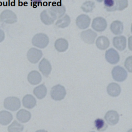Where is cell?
Instances as JSON below:
<instances>
[{
  "label": "cell",
  "mask_w": 132,
  "mask_h": 132,
  "mask_svg": "<svg viewBox=\"0 0 132 132\" xmlns=\"http://www.w3.org/2000/svg\"><path fill=\"white\" fill-rule=\"evenodd\" d=\"M32 44L33 45L43 48L47 46L49 43V38L48 36L43 33H39L36 34L32 38Z\"/></svg>",
  "instance_id": "1"
},
{
  "label": "cell",
  "mask_w": 132,
  "mask_h": 132,
  "mask_svg": "<svg viewBox=\"0 0 132 132\" xmlns=\"http://www.w3.org/2000/svg\"><path fill=\"white\" fill-rule=\"evenodd\" d=\"M4 106L7 110L16 111L21 107V101L15 96H9L4 100Z\"/></svg>",
  "instance_id": "2"
},
{
  "label": "cell",
  "mask_w": 132,
  "mask_h": 132,
  "mask_svg": "<svg viewBox=\"0 0 132 132\" xmlns=\"http://www.w3.org/2000/svg\"><path fill=\"white\" fill-rule=\"evenodd\" d=\"M66 95L65 88L61 85H57L53 86L51 90V96L55 101L63 100Z\"/></svg>",
  "instance_id": "3"
},
{
  "label": "cell",
  "mask_w": 132,
  "mask_h": 132,
  "mask_svg": "<svg viewBox=\"0 0 132 132\" xmlns=\"http://www.w3.org/2000/svg\"><path fill=\"white\" fill-rule=\"evenodd\" d=\"M18 18L15 13L12 10L6 9L0 14V21L6 24H13L17 22Z\"/></svg>",
  "instance_id": "4"
},
{
  "label": "cell",
  "mask_w": 132,
  "mask_h": 132,
  "mask_svg": "<svg viewBox=\"0 0 132 132\" xmlns=\"http://www.w3.org/2000/svg\"><path fill=\"white\" fill-rule=\"evenodd\" d=\"M111 74L113 79L118 82L124 81L127 77L126 71L123 67L119 65L116 66L113 68Z\"/></svg>",
  "instance_id": "5"
},
{
  "label": "cell",
  "mask_w": 132,
  "mask_h": 132,
  "mask_svg": "<svg viewBox=\"0 0 132 132\" xmlns=\"http://www.w3.org/2000/svg\"><path fill=\"white\" fill-rule=\"evenodd\" d=\"M40 19L44 24L50 25L52 24L57 18L51 10L48 8L41 12Z\"/></svg>",
  "instance_id": "6"
},
{
  "label": "cell",
  "mask_w": 132,
  "mask_h": 132,
  "mask_svg": "<svg viewBox=\"0 0 132 132\" xmlns=\"http://www.w3.org/2000/svg\"><path fill=\"white\" fill-rule=\"evenodd\" d=\"M42 55L43 54L41 50L32 47L28 51L27 58L31 63H36L41 58Z\"/></svg>",
  "instance_id": "7"
},
{
  "label": "cell",
  "mask_w": 132,
  "mask_h": 132,
  "mask_svg": "<svg viewBox=\"0 0 132 132\" xmlns=\"http://www.w3.org/2000/svg\"><path fill=\"white\" fill-rule=\"evenodd\" d=\"M107 22L102 17H96L94 18L92 23V28L98 32H102L105 30L107 27Z\"/></svg>",
  "instance_id": "8"
},
{
  "label": "cell",
  "mask_w": 132,
  "mask_h": 132,
  "mask_svg": "<svg viewBox=\"0 0 132 132\" xmlns=\"http://www.w3.org/2000/svg\"><path fill=\"white\" fill-rule=\"evenodd\" d=\"M105 58L108 62L112 64H114L119 61L120 56L116 50L110 48L106 51Z\"/></svg>",
  "instance_id": "9"
},
{
  "label": "cell",
  "mask_w": 132,
  "mask_h": 132,
  "mask_svg": "<svg viewBox=\"0 0 132 132\" xmlns=\"http://www.w3.org/2000/svg\"><path fill=\"white\" fill-rule=\"evenodd\" d=\"M97 34L92 30L89 29L82 31L80 34L81 40L87 44H92L94 42Z\"/></svg>",
  "instance_id": "10"
},
{
  "label": "cell",
  "mask_w": 132,
  "mask_h": 132,
  "mask_svg": "<svg viewBox=\"0 0 132 132\" xmlns=\"http://www.w3.org/2000/svg\"><path fill=\"white\" fill-rule=\"evenodd\" d=\"M91 19L90 17L85 14L78 15L76 20L77 26L80 29H84L88 28L90 24Z\"/></svg>",
  "instance_id": "11"
},
{
  "label": "cell",
  "mask_w": 132,
  "mask_h": 132,
  "mask_svg": "<svg viewBox=\"0 0 132 132\" xmlns=\"http://www.w3.org/2000/svg\"><path fill=\"white\" fill-rule=\"evenodd\" d=\"M104 119L109 125H114L119 121V115L116 111L110 110L106 113Z\"/></svg>",
  "instance_id": "12"
},
{
  "label": "cell",
  "mask_w": 132,
  "mask_h": 132,
  "mask_svg": "<svg viewBox=\"0 0 132 132\" xmlns=\"http://www.w3.org/2000/svg\"><path fill=\"white\" fill-rule=\"evenodd\" d=\"M49 9L55 14L57 19L62 17L66 11L65 6L60 3L52 5Z\"/></svg>",
  "instance_id": "13"
},
{
  "label": "cell",
  "mask_w": 132,
  "mask_h": 132,
  "mask_svg": "<svg viewBox=\"0 0 132 132\" xmlns=\"http://www.w3.org/2000/svg\"><path fill=\"white\" fill-rule=\"evenodd\" d=\"M39 69L44 76L48 77L52 71V65L47 59L43 58L39 64Z\"/></svg>",
  "instance_id": "14"
},
{
  "label": "cell",
  "mask_w": 132,
  "mask_h": 132,
  "mask_svg": "<svg viewBox=\"0 0 132 132\" xmlns=\"http://www.w3.org/2000/svg\"><path fill=\"white\" fill-rule=\"evenodd\" d=\"M113 45L119 51H123L126 46V39L124 36H117L113 39Z\"/></svg>",
  "instance_id": "15"
},
{
  "label": "cell",
  "mask_w": 132,
  "mask_h": 132,
  "mask_svg": "<svg viewBox=\"0 0 132 132\" xmlns=\"http://www.w3.org/2000/svg\"><path fill=\"white\" fill-rule=\"evenodd\" d=\"M121 89L120 85L116 82L110 83L107 87V93L111 96L117 97L121 93Z\"/></svg>",
  "instance_id": "16"
},
{
  "label": "cell",
  "mask_w": 132,
  "mask_h": 132,
  "mask_svg": "<svg viewBox=\"0 0 132 132\" xmlns=\"http://www.w3.org/2000/svg\"><path fill=\"white\" fill-rule=\"evenodd\" d=\"M27 80L30 84L36 85L41 81L42 77L40 73L37 71H32L28 74Z\"/></svg>",
  "instance_id": "17"
},
{
  "label": "cell",
  "mask_w": 132,
  "mask_h": 132,
  "mask_svg": "<svg viewBox=\"0 0 132 132\" xmlns=\"http://www.w3.org/2000/svg\"><path fill=\"white\" fill-rule=\"evenodd\" d=\"M16 118L17 120L21 123H26L30 119L31 113L28 110L22 109L16 113Z\"/></svg>",
  "instance_id": "18"
},
{
  "label": "cell",
  "mask_w": 132,
  "mask_h": 132,
  "mask_svg": "<svg viewBox=\"0 0 132 132\" xmlns=\"http://www.w3.org/2000/svg\"><path fill=\"white\" fill-rule=\"evenodd\" d=\"M23 106L27 109H31L36 105V100L34 96L31 94L25 95L22 99Z\"/></svg>",
  "instance_id": "19"
},
{
  "label": "cell",
  "mask_w": 132,
  "mask_h": 132,
  "mask_svg": "<svg viewBox=\"0 0 132 132\" xmlns=\"http://www.w3.org/2000/svg\"><path fill=\"white\" fill-rule=\"evenodd\" d=\"M13 120L12 114L6 110L0 111V124L5 126L10 123Z\"/></svg>",
  "instance_id": "20"
},
{
  "label": "cell",
  "mask_w": 132,
  "mask_h": 132,
  "mask_svg": "<svg viewBox=\"0 0 132 132\" xmlns=\"http://www.w3.org/2000/svg\"><path fill=\"white\" fill-rule=\"evenodd\" d=\"M110 29L113 34L118 35L123 32L124 26L122 22L119 20H116L111 23L110 26Z\"/></svg>",
  "instance_id": "21"
},
{
  "label": "cell",
  "mask_w": 132,
  "mask_h": 132,
  "mask_svg": "<svg viewBox=\"0 0 132 132\" xmlns=\"http://www.w3.org/2000/svg\"><path fill=\"white\" fill-rule=\"evenodd\" d=\"M95 43L97 47L99 50H105L109 47L110 42L107 37L102 36L97 38Z\"/></svg>",
  "instance_id": "22"
},
{
  "label": "cell",
  "mask_w": 132,
  "mask_h": 132,
  "mask_svg": "<svg viewBox=\"0 0 132 132\" xmlns=\"http://www.w3.org/2000/svg\"><path fill=\"white\" fill-rule=\"evenodd\" d=\"M54 45L57 51L63 52L68 49L69 43L66 39L64 38H59L56 40Z\"/></svg>",
  "instance_id": "23"
},
{
  "label": "cell",
  "mask_w": 132,
  "mask_h": 132,
  "mask_svg": "<svg viewBox=\"0 0 132 132\" xmlns=\"http://www.w3.org/2000/svg\"><path fill=\"white\" fill-rule=\"evenodd\" d=\"M33 93L38 99H42L45 97L47 94L46 87L44 84L40 85L34 88Z\"/></svg>",
  "instance_id": "24"
},
{
  "label": "cell",
  "mask_w": 132,
  "mask_h": 132,
  "mask_svg": "<svg viewBox=\"0 0 132 132\" xmlns=\"http://www.w3.org/2000/svg\"><path fill=\"white\" fill-rule=\"evenodd\" d=\"M71 22V19L70 16L68 14H65L64 16L59 18V19L56 22V26L59 28H63L69 26Z\"/></svg>",
  "instance_id": "25"
},
{
  "label": "cell",
  "mask_w": 132,
  "mask_h": 132,
  "mask_svg": "<svg viewBox=\"0 0 132 132\" xmlns=\"http://www.w3.org/2000/svg\"><path fill=\"white\" fill-rule=\"evenodd\" d=\"M112 11L123 10L128 6V0H113Z\"/></svg>",
  "instance_id": "26"
},
{
  "label": "cell",
  "mask_w": 132,
  "mask_h": 132,
  "mask_svg": "<svg viewBox=\"0 0 132 132\" xmlns=\"http://www.w3.org/2000/svg\"><path fill=\"white\" fill-rule=\"evenodd\" d=\"M24 126L19 123L17 121L14 120L8 127L9 132H20L23 130Z\"/></svg>",
  "instance_id": "27"
},
{
  "label": "cell",
  "mask_w": 132,
  "mask_h": 132,
  "mask_svg": "<svg viewBox=\"0 0 132 132\" xmlns=\"http://www.w3.org/2000/svg\"><path fill=\"white\" fill-rule=\"evenodd\" d=\"M94 126L96 130L98 131H102L105 130L107 129L108 125L103 119L97 118L94 121Z\"/></svg>",
  "instance_id": "28"
},
{
  "label": "cell",
  "mask_w": 132,
  "mask_h": 132,
  "mask_svg": "<svg viewBox=\"0 0 132 132\" xmlns=\"http://www.w3.org/2000/svg\"><path fill=\"white\" fill-rule=\"evenodd\" d=\"M95 8V3L93 1H88L84 2L81 6V9L85 12H91Z\"/></svg>",
  "instance_id": "29"
},
{
  "label": "cell",
  "mask_w": 132,
  "mask_h": 132,
  "mask_svg": "<svg viewBox=\"0 0 132 132\" xmlns=\"http://www.w3.org/2000/svg\"><path fill=\"white\" fill-rule=\"evenodd\" d=\"M131 56L127 58L125 62V67L129 72H131Z\"/></svg>",
  "instance_id": "30"
},
{
  "label": "cell",
  "mask_w": 132,
  "mask_h": 132,
  "mask_svg": "<svg viewBox=\"0 0 132 132\" xmlns=\"http://www.w3.org/2000/svg\"><path fill=\"white\" fill-rule=\"evenodd\" d=\"M5 37V34L3 29H2L0 27V42H2L4 41Z\"/></svg>",
  "instance_id": "31"
},
{
  "label": "cell",
  "mask_w": 132,
  "mask_h": 132,
  "mask_svg": "<svg viewBox=\"0 0 132 132\" xmlns=\"http://www.w3.org/2000/svg\"><path fill=\"white\" fill-rule=\"evenodd\" d=\"M42 0H32V2L36 4H39L41 2Z\"/></svg>",
  "instance_id": "32"
},
{
  "label": "cell",
  "mask_w": 132,
  "mask_h": 132,
  "mask_svg": "<svg viewBox=\"0 0 132 132\" xmlns=\"http://www.w3.org/2000/svg\"><path fill=\"white\" fill-rule=\"evenodd\" d=\"M97 2H100V3H101V2H103V0H96Z\"/></svg>",
  "instance_id": "33"
}]
</instances>
